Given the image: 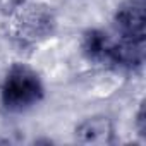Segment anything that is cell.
<instances>
[{"label":"cell","instance_id":"cell-1","mask_svg":"<svg viewBox=\"0 0 146 146\" xmlns=\"http://www.w3.org/2000/svg\"><path fill=\"white\" fill-rule=\"evenodd\" d=\"M43 98V84L33 69L16 64L9 69L2 84V103L11 112H23Z\"/></svg>","mask_w":146,"mask_h":146},{"label":"cell","instance_id":"cell-2","mask_svg":"<svg viewBox=\"0 0 146 146\" xmlns=\"http://www.w3.org/2000/svg\"><path fill=\"white\" fill-rule=\"evenodd\" d=\"M53 26L55 21L50 9L36 2H26L19 5L9 21L12 36L23 45H35L45 40L53 31Z\"/></svg>","mask_w":146,"mask_h":146},{"label":"cell","instance_id":"cell-3","mask_svg":"<svg viewBox=\"0 0 146 146\" xmlns=\"http://www.w3.org/2000/svg\"><path fill=\"white\" fill-rule=\"evenodd\" d=\"M144 0H124L115 14L117 33L122 38L144 41Z\"/></svg>","mask_w":146,"mask_h":146},{"label":"cell","instance_id":"cell-4","mask_svg":"<svg viewBox=\"0 0 146 146\" xmlns=\"http://www.w3.org/2000/svg\"><path fill=\"white\" fill-rule=\"evenodd\" d=\"M113 122L107 115H93L84 119L76 127V141L83 144H112L113 143Z\"/></svg>","mask_w":146,"mask_h":146},{"label":"cell","instance_id":"cell-5","mask_svg":"<svg viewBox=\"0 0 146 146\" xmlns=\"http://www.w3.org/2000/svg\"><path fill=\"white\" fill-rule=\"evenodd\" d=\"M137 129H139V134L144 136V112H143V107L139 108V113H137Z\"/></svg>","mask_w":146,"mask_h":146}]
</instances>
